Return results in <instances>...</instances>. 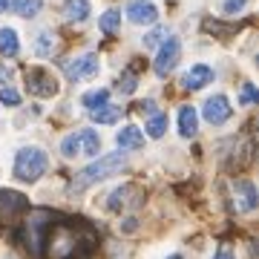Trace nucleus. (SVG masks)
<instances>
[{
	"instance_id": "1",
	"label": "nucleus",
	"mask_w": 259,
	"mask_h": 259,
	"mask_svg": "<svg viewBox=\"0 0 259 259\" xmlns=\"http://www.w3.org/2000/svg\"><path fill=\"white\" fill-rule=\"evenodd\" d=\"M127 167V156L124 153H110V156H101L98 161H93L90 167H83L81 173L75 176L72 190H83V187L95 185V182H104L107 176H115Z\"/></svg>"
},
{
	"instance_id": "2",
	"label": "nucleus",
	"mask_w": 259,
	"mask_h": 259,
	"mask_svg": "<svg viewBox=\"0 0 259 259\" xmlns=\"http://www.w3.org/2000/svg\"><path fill=\"white\" fill-rule=\"evenodd\" d=\"M47 167H49L47 153L37 150V147H23L15 156V176L20 182H37V179L47 173Z\"/></svg>"
},
{
	"instance_id": "3",
	"label": "nucleus",
	"mask_w": 259,
	"mask_h": 259,
	"mask_svg": "<svg viewBox=\"0 0 259 259\" xmlns=\"http://www.w3.org/2000/svg\"><path fill=\"white\" fill-rule=\"evenodd\" d=\"M52 213L40 210V213H32L29 216V225H26V245L32 250V256H40L44 253V239H47L49 228H52Z\"/></svg>"
},
{
	"instance_id": "4",
	"label": "nucleus",
	"mask_w": 259,
	"mask_h": 259,
	"mask_svg": "<svg viewBox=\"0 0 259 259\" xmlns=\"http://www.w3.org/2000/svg\"><path fill=\"white\" fill-rule=\"evenodd\" d=\"M179 55H182V40H179V37H167L164 44H161V49H158L156 64H153L156 75L164 78L167 72H173V66L179 64Z\"/></svg>"
},
{
	"instance_id": "5",
	"label": "nucleus",
	"mask_w": 259,
	"mask_h": 259,
	"mask_svg": "<svg viewBox=\"0 0 259 259\" xmlns=\"http://www.w3.org/2000/svg\"><path fill=\"white\" fill-rule=\"evenodd\" d=\"M26 90L35 98H52L58 93V81L47 69H29L26 72Z\"/></svg>"
},
{
	"instance_id": "6",
	"label": "nucleus",
	"mask_w": 259,
	"mask_h": 259,
	"mask_svg": "<svg viewBox=\"0 0 259 259\" xmlns=\"http://www.w3.org/2000/svg\"><path fill=\"white\" fill-rule=\"evenodd\" d=\"M64 69L72 81H83V78H93L98 72V55L87 52V55L75 58V61H64Z\"/></svg>"
},
{
	"instance_id": "7",
	"label": "nucleus",
	"mask_w": 259,
	"mask_h": 259,
	"mask_svg": "<svg viewBox=\"0 0 259 259\" xmlns=\"http://www.w3.org/2000/svg\"><path fill=\"white\" fill-rule=\"evenodd\" d=\"M204 112V121H210V124H225V121L231 118V101L225 98V95H213V98H207L202 107Z\"/></svg>"
},
{
	"instance_id": "8",
	"label": "nucleus",
	"mask_w": 259,
	"mask_h": 259,
	"mask_svg": "<svg viewBox=\"0 0 259 259\" xmlns=\"http://www.w3.org/2000/svg\"><path fill=\"white\" fill-rule=\"evenodd\" d=\"M127 18L133 20V23H139V26H144V23H156L158 9L150 3V0H130L127 3Z\"/></svg>"
},
{
	"instance_id": "9",
	"label": "nucleus",
	"mask_w": 259,
	"mask_h": 259,
	"mask_svg": "<svg viewBox=\"0 0 259 259\" xmlns=\"http://www.w3.org/2000/svg\"><path fill=\"white\" fill-rule=\"evenodd\" d=\"M233 196H236V210H242V213L256 210V187H253L250 179H239L236 187H233Z\"/></svg>"
},
{
	"instance_id": "10",
	"label": "nucleus",
	"mask_w": 259,
	"mask_h": 259,
	"mask_svg": "<svg viewBox=\"0 0 259 259\" xmlns=\"http://www.w3.org/2000/svg\"><path fill=\"white\" fill-rule=\"evenodd\" d=\"M26 207H29V199L23 193H18V190H0V216L12 219V216L23 213Z\"/></svg>"
},
{
	"instance_id": "11",
	"label": "nucleus",
	"mask_w": 259,
	"mask_h": 259,
	"mask_svg": "<svg viewBox=\"0 0 259 259\" xmlns=\"http://www.w3.org/2000/svg\"><path fill=\"white\" fill-rule=\"evenodd\" d=\"M210 81H213V69H210V66L196 64V66H190V69L185 72L182 87H185V90H202L204 83H210Z\"/></svg>"
},
{
	"instance_id": "12",
	"label": "nucleus",
	"mask_w": 259,
	"mask_h": 259,
	"mask_svg": "<svg viewBox=\"0 0 259 259\" xmlns=\"http://www.w3.org/2000/svg\"><path fill=\"white\" fill-rule=\"evenodd\" d=\"M179 133H182V139H193L199 133V115H196L193 107H182L179 110Z\"/></svg>"
},
{
	"instance_id": "13",
	"label": "nucleus",
	"mask_w": 259,
	"mask_h": 259,
	"mask_svg": "<svg viewBox=\"0 0 259 259\" xmlns=\"http://www.w3.org/2000/svg\"><path fill=\"white\" fill-rule=\"evenodd\" d=\"M118 147L121 150H139V147H144V136H141V130L139 127H124V130H118Z\"/></svg>"
},
{
	"instance_id": "14",
	"label": "nucleus",
	"mask_w": 259,
	"mask_h": 259,
	"mask_svg": "<svg viewBox=\"0 0 259 259\" xmlns=\"http://www.w3.org/2000/svg\"><path fill=\"white\" fill-rule=\"evenodd\" d=\"M78 147H81V153H87V156H98V150H101L98 133H95V130H81V133H78Z\"/></svg>"
},
{
	"instance_id": "15",
	"label": "nucleus",
	"mask_w": 259,
	"mask_h": 259,
	"mask_svg": "<svg viewBox=\"0 0 259 259\" xmlns=\"http://www.w3.org/2000/svg\"><path fill=\"white\" fill-rule=\"evenodd\" d=\"M18 49H20V44H18V35H15V29H0V55H6V58H15L18 55Z\"/></svg>"
},
{
	"instance_id": "16",
	"label": "nucleus",
	"mask_w": 259,
	"mask_h": 259,
	"mask_svg": "<svg viewBox=\"0 0 259 259\" xmlns=\"http://www.w3.org/2000/svg\"><path fill=\"white\" fill-rule=\"evenodd\" d=\"M64 18L66 20L90 18V3H87V0H66V3H64Z\"/></svg>"
},
{
	"instance_id": "17",
	"label": "nucleus",
	"mask_w": 259,
	"mask_h": 259,
	"mask_svg": "<svg viewBox=\"0 0 259 259\" xmlns=\"http://www.w3.org/2000/svg\"><path fill=\"white\" fill-rule=\"evenodd\" d=\"M107 98H110V90H90V93L81 98V104L87 107V110H101V107H107Z\"/></svg>"
},
{
	"instance_id": "18",
	"label": "nucleus",
	"mask_w": 259,
	"mask_h": 259,
	"mask_svg": "<svg viewBox=\"0 0 259 259\" xmlns=\"http://www.w3.org/2000/svg\"><path fill=\"white\" fill-rule=\"evenodd\" d=\"M12 9L18 12L20 18H35L37 12L44 9V0H15Z\"/></svg>"
},
{
	"instance_id": "19",
	"label": "nucleus",
	"mask_w": 259,
	"mask_h": 259,
	"mask_svg": "<svg viewBox=\"0 0 259 259\" xmlns=\"http://www.w3.org/2000/svg\"><path fill=\"white\" fill-rule=\"evenodd\" d=\"M98 26H101L104 35H112V32H118V26H121V12H118V9L104 12L101 20H98Z\"/></svg>"
},
{
	"instance_id": "20",
	"label": "nucleus",
	"mask_w": 259,
	"mask_h": 259,
	"mask_svg": "<svg viewBox=\"0 0 259 259\" xmlns=\"http://www.w3.org/2000/svg\"><path fill=\"white\" fill-rule=\"evenodd\" d=\"M144 130H147L150 139H161V136H164V130H167V115H161V112H153Z\"/></svg>"
},
{
	"instance_id": "21",
	"label": "nucleus",
	"mask_w": 259,
	"mask_h": 259,
	"mask_svg": "<svg viewBox=\"0 0 259 259\" xmlns=\"http://www.w3.org/2000/svg\"><path fill=\"white\" fill-rule=\"evenodd\" d=\"M118 118H121L118 107H101V110H93V121H98V124H115Z\"/></svg>"
},
{
	"instance_id": "22",
	"label": "nucleus",
	"mask_w": 259,
	"mask_h": 259,
	"mask_svg": "<svg viewBox=\"0 0 259 259\" xmlns=\"http://www.w3.org/2000/svg\"><path fill=\"white\" fill-rule=\"evenodd\" d=\"M78 153H81V147H78V133H72V136H66V139L61 141V156L75 158Z\"/></svg>"
},
{
	"instance_id": "23",
	"label": "nucleus",
	"mask_w": 259,
	"mask_h": 259,
	"mask_svg": "<svg viewBox=\"0 0 259 259\" xmlns=\"http://www.w3.org/2000/svg\"><path fill=\"white\" fill-rule=\"evenodd\" d=\"M0 104H6V107H18L20 93L18 90H12V87H3V90H0Z\"/></svg>"
},
{
	"instance_id": "24",
	"label": "nucleus",
	"mask_w": 259,
	"mask_h": 259,
	"mask_svg": "<svg viewBox=\"0 0 259 259\" xmlns=\"http://www.w3.org/2000/svg\"><path fill=\"white\" fill-rule=\"evenodd\" d=\"M37 55H52V32L37 35Z\"/></svg>"
},
{
	"instance_id": "25",
	"label": "nucleus",
	"mask_w": 259,
	"mask_h": 259,
	"mask_svg": "<svg viewBox=\"0 0 259 259\" xmlns=\"http://www.w3.org/2000/svg\"><path fill=\"white\" fill-rule=\"evenodd\" d=\"M118 90H121L124 95L133 93V90H136V75H133V72H124V75H121V78H118Z\"/></svg>"
},
{
	"instance_id": "26",
	"label": "nucleus",
	"mask_w": 259,
	"mask_h": 259,
	"mask_svg": "<svg viewBox=\"0 0 259 259\" xmlns=\"http://www.w3.org/2000/svg\"><path fill=\"white\" fill-rule=\"evenodd\" d=\"M245 3H248V0H225V3H222V12H225V15H236V12L245 9Z\"/></svg>"
},
{
	"instance_id": "27",
	"label": "nucleus",
	"mask_w": 259,
	"mask_h": 259,
	"mask_svg": "<svg viewBox=\"0 0 259 259\" xmlns=\"http://www.w3.org/2000/svg\"><path fill=\"white\" fill-rule=\"evenodd\" d=\"M256 101V87L253 83H245L242 87V104H253Z\"/></svg>"
},
{
	"instance_id": "28",
	"label": "nucleus",
	"mask_w": 259,
	"mask_h": 259,
	"mask_svg": "<svg viewBox=\"0 0 259 259\" xmlns=\"http://www.w3.org/2000/svg\"><path fill=\"white\" fill-rule=\"evenodd\" d=\"M164 35H167L164 29H156V32H150V35L144 37V47H156V44H158V40H161Z\"/></svg>"
},
{
	"instance_id": "29",
	"label": "nucleus",
	"mask_w": 259,
	"mask_h": 259,
	"mask_svg": "<svg viewBox=\"0 0 259 259\" xmlns=\"http://www.w3.org/2000/svg\"><path fill=\"white\" fill-rule=\"evenodd\" d=\"M213 259H233V253H231V248H219Z\"/></svg>"
},
{
	"instance_id": "30",
	"label": "nucleus",
	"mask_w": 259,
	"mask_h": 259,
	"mask_svg": "<svg viewBox=\"0 0 259 259\" xmlns=\"http://www.w3.org/2000/svg\"><path fill=\"white\" fill-rule=\"evenodd\" d=\"M144 110L153 112V110H156V104H153V101H144V104H141V112H144Z\"/></svg>"
},
{
	"instance_id": "31",
	"label": "nucleus",
	"mask_w": 259,
	"mask_h": 259,
	"mask_svg": "<svg viewBox=\"0 0 259 259\" xmlns=\"http://www.w3.org/2000/svg\"><path fill=\"white\" fill-rule=\"evenodd\" d=\"M12 6V0H0V12H6Z\"/></svg>"
},
{
	"instance_id": "32",
	"label": "nucleus",
	"mask_w": 259,
	"mask_h": 259,
	"mask_svg": "<svg viewBox=\"0 0 259 259\" xmlns=\"http://www.w3.org/2000/svg\"><path fill=\"white\" fill-rule=\"evenodd\" d=\"M170 259H182V256H179V253H176V256H170Z\"/></svg>"
}]
</instances>
